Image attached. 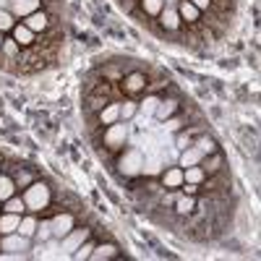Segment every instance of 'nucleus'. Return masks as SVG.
<instances>
[{
    "label": "nucleus",
    "mask_w": 261,
    "mask_h": 261,
    "mask_svg": "<svg viewBox=\"0 0 261 261\" xmlns=\"http://www.w3.org/2000/svg\"><path fill=\"white\" fill-rule=\"evenodd\" d=\"M53 238V220H42L39 225H37V232H34V241H39V243H45V241H50Z\"/></svg>",
    "instance_id": "a878e982"
},
{
    "label": "nucleus",
    "mask_w": 261,
    "mask_h": 261,
    "mask_svg": "<svg viewBox=\"0 0 261 261\" xmlns=\"http://www.w3.org/2000/svg\"><path fill=\"white\" fill-rule=\"evenodd\" d=\"M134 6H136V0H123V8H125V11H130Z\"/></svg>",
    "instance_id": "4c0bfd02"
},
{
    "label": "nucleus",
    "mask_w": 261,
    "mask_h": 261,
    "mask_svg": "<svg viewBox=\"0 0 261 261\" xmlns=\"http://www.w3.org/2000/svg\"><path fill=\"white\" fill-rule=\"evenodd\" d=\"M118 170H120V175H128V178L139 175V172L144 170V157H141V151H139V149H128L125 154L120 157V162H118Z\"/></svg>",
    "instance_id": "f03ea898"
},
{
    "label": "nucleus",
    "mask_w": 261,
    "mask_h": 261,
    "mask_svg": "<svg viewBox=\"0 0 261 261\" xmlns=\"http://www.w3.org/2000/svg\"><path fill=\"white\" fill-rule=\"evenodd\" d=\"M11 196H16V183L11 175H3L0 172V201H8Z\"/></svg>",
    "instance_id": "412c9836"
},
{
    "label": "nucleus",
    "mask_w": 261,
    "mask_h": 261,
    "mask_svg": "<svg viewBox=\"0 0 261 261\" xmlns=\"http://www.w3.org/2000/svg\"><path fill=\"white\" fill-rule=\"evenodd\" d=\"M191 144H193V141H191L188 134H180V136H178V149H186V146H191Z\"/></svg>",
    "instance_id": "c9c22d12"
},
{
    "label": "nucleus",
    "mask_w": 261,
    "mask_h": 261,
    "mask_svg": "<svg viewBox=\"0 0 261 261\" xmlns=\"http://www.w3.org/2000/svg\"><path fill=\"white\" fill-rule=\"evenodd\" d=\"M146 76L141 73V71H130V73H125L123 79H120V89L125 92V94H130V97H136V94H141L144 89H146Z\"/></svg>",
    "instance_id": "39448f33"
},
{
    "label": "nucleus",
    "mask_w": 261,
    "mask_h": 261,
    "mask_svg": "<svg viewBox=\"0 0 261 261\" xmlns=\"http://www.w3.org/2000/svg\"><path fill=\"white\" fill-rule=\"evenodd\" d=\"M92 251H94V243L89 241V238H86V241L71 253V258H73V261H84V258H89V256H92Z\"/></svg>",
    "instance_id": "cd10ccee"
},
{
    "label": "nucleus",
    "mask_w": 261,
    "mask_h": 261,
    "mask_svg": "<svg viewBox=\"0 0 261 261\" xmlns=\"http://www.w3.org/2000/svg\"><path fill=\"white\" fill-rule=\"evenodd\" d=\"M13 183H16V188H27V186L32 183V172H29V170H21V167H18V172L13 175Z\"/></svg>",
    "instance_id": "473e14b6"
},
{
    "label": "nucleus",
    "mask_w": 261,
    "mask_h": 261,
    "mask_svg": "<svg viewBox=\"0 0 261 261\" xmlns=\"http://www.w3.org/2000/svg\"><path fill=\"white\" fill-rule=\"evenodd\" d=\"M222 154L220 151H212V154H204L201 157V162H199V167L204 170V175H214V172H220L222 170Z\"/></svg>",
    "instance_id": "9d476101"
},
{
    "label": "nucleus",
    "mask_w": 261,
    "mask_h": 261,
    "mask_svg": "<svg viewBox=\"0 0 261 261\" xmlns=\"http://www.w3.org/2000/svg\"><path fill=\"white\" fill-rule=\"evenodd\" d=\"M125 139H128V125H125V120L107 125V130H105V146L110 149V151H120V149L125 146Z\"/></svg>",
    "instance_id": "7ed1b4c3"
},
{
    "label": "nucleus",
    "mask_w": 261,
    "mask_h": 261,
    "mask_svg": "<svg viewBox=\"0 0 261 261\" xmlns=\"http://www.w3.org/2000/svg\"><path fill=\"white\" fill-rule=\"evenodd\" d=\"M165 123H167V130H180V125H183L178 118H167Z\"/></svg>",
    "instance_id": "f704fd0d"
},
{
    "label": "nucleus",
    "mask_w": 261,
    "mask_h": 261,
    "mask_svg": "<svg viewBox=\"0 0 261 261\" xmlns=\"http://www.w3.org/2000/svg\"><path fill=\"white\" fill-rule=\"evenodd\" d=\"M24 24H27L34 34H42V32H45V29L50 27V18H47V13H45V11L39 8V11H34L32 16H27V18H24Z\"/></svg>",
    "instance_id": "1a4fd4ad"
},
{
    "label": "nucleus",
    "mask_w": 261,
    "mask_h": 261,
    "mask_svg": "<svg viewBox=\"0 0 261 261\" xmlns=\"http://www.w3.org/2000/svg\"><path fill=\"white\" fill-rule=\"evenodd\" d=\"M139 113V102H134V99H125V102H120V120H130Z\"/></svg>",
    "instance_id": "bb28decb"
},
{
    "label": "nucleus",
    "mask_w": 261,
    "mask_h": 261,
    "mask_svg": "<svg viewBox=\"0 0 261 261\" xmlns=\"http://www.w3.org/2000/svg\"><path fill=\"white\" fill-rule=\"evenodd\" d=\"M107 102H110V99H107L105 94H97V92H89V97H86V105H89L92 113H99Z\"/></svg>",
    "instance_id": "c85d7f7f"
},
{
    "label": "nucleus",
    "mask_w": 261,
    "mask_h": 261,
    "mask_svg": "<svg viewBox=\"0 0 261 261\" xmlns=\"http://www.w3.org/2000/svg\"><path fill=\"white\" fill-rule=\"evenodd\" d=\"M193 146L201 151V154H212V151H217V144H214V139L212 136H199L193 141Z\"/></svg>",
    "instance_id": "c756f323"
},
{
    "label": "nucleus",
    "mask_w": 261,
    "mask_h": 261,
    "mask_svg": "<svg viewBox=\"0 0 261 261\" xmlns=\"http://www.w3.org/2000/svg\"><path fill=\"white\" fill-rule=\"evenodd\" d=\"M110 258H118V248H115L113 243H99V246H94V251H92V256H89V261H110Z\"/></svg>",
    "instance_id": "dca6fc26"
},
{
    "label": "nucleus",
    "mask_w": 261,
    "mask_h": 261,
    "mask_svg": "<svg viewBox=\"0 0 261 261\" xmlns=\"http://www.w3.org/2000/svg\"><path fill=\"white\" fill-rule=\"evenodd\" d=\"M178 16H180V21H186V24H196L199 16H201V11L196 8L193 3H188V0H180L178 3Z\"/></svg>",
    "instance_id": "2eb2a0df"
},
{
    "label": "nucleus",
    "mask_w": 261,
    "mask_h": 261,
    "mask_svg": "<svg viewBox=\"0 0 261 261\" xmlns=\"http://www.w3.org/2000/svg\"><path fill=\"white\" fill-rule=\"evenodd\" d=\"M165 3H178V0H165Z\"/></svg>",
    "instance_id": "ea45409f"
},
{
    "label": "nucleus",
    "mask_w": 261,
    "mask_h": 261,
    "mask_svg": "<svg viewBox=\"0 0 261 261\" xmlns=\"http://www.w3.org/2000/svg\"><path fill=\"white\" fill-rule=\"evenodd\" d=\"M86 238H89V230H86V227H73L68 235H63V238H60V248H63V253H65V256H71V253L86 241Z\"/></svg>",
    "instance_id": "423d86ee"
},
{
    "label": "nucleus",
    "mask_w": 261,
    "mask_h": 261,
    "mask_svg": "<svg viewBox=\"0 0 261 261\" xmlns=\"http://www.w3.org/2000/svg\"><path fill=\"white\" fill-rule=\"evenodd\" d=\"M175 212L180 214V217H188V214H193L196 212V199L193 196H188V193H178V199H175Z\"/></svg>",
    "instance_id": "6ab92c4d"
},
{
    "label": "nucleus",
    "mask_w": 261,
    "mask_h": 261,
    "mask_svg": "<svg viewBox=\"0 0 261 261\" xmlns=\"http://www.w3.org/2000/svg\"><path fill=\"white\" fill-rule=\"evenodd\" d=\"M39 8H42V0H11V13L13 16H21V18L32 16Z\"/></svg>",
    "instance_id": "6e6552de"
},
{
    "label": "nucleus",
    "mask_w": 261,
    "mask_h": 261,
    "mask_svg": "<svg viewBox=\"0 0 261 261\" xmlns=\"http://www.w3.org/2000/svg\"><path fill=\"white\" fill-rule=\"evenodd\" d=\"M175 113H178V99H175V97H165V99H160V105H157L154 118L167 120V118H172Z\"/></svg>",
    "instance_id": "ddd939ff"
},
{
    "label": "nucleus",
    "mask_w": 261,
    "mask_h": 261,
    "mask_svg": "<svg viewBox=\"0 0 261 261\" xmlns=\"http://www.w3.org/2000/svg\"><path fill=\"white\" fill-rule=\"evenodd\" d=\"M18 222H21V214H13V212H3V214H0V235L16 232V230H18Z\"/></svg>",
    "instance_id": "a211bd4d"
},
{
    "label": "nucleus",
    "mask_w": 261,
    "mask_h": 261,
    "mask_svg": "<svg viewBox=\"0 0 261 261\" xmlns=\"http://www.w3.org/2000/svg\"><path fill=\"white\" fill-rule=\"evenodd\" d=\"M204 178H206V175H204V170H201L199 165L183 167V183H196V186H199V183H201Z\"/></svg>",
    "instance_id": "5701e85b"
},
{
    "label": "nucleus",
    "mask_w": 261,
    "mask_h": 261,
    "mask_svg": "<svg viewBox=\"0 0 261 261\" xmlns=\"http://www.w3.org/2000/svg\"><path fill=\"white\" fill-rule=\"evenodd\" d=\"M71 230H73V214L63 212V214L53 217V238H55V241H60V238L68 235Z\"/></svg>",
    "instance_id": "0eeeda50"
},
{
    "label": "nucleus",
    "mask_w": 261,
    "mask_h": 261,
    "mask_svg": "<svg viewBox=\"0 0 261 261\" xmlns=\"http://www.w3.org/2000/svg\"><path fill=\"white\" fill-rule=\"evenodd\" d=\"M157 105H160V97H157V94H146V97H144V99L139 102V113L149 118V115H154Z\"/></svg>",
    "instance_id": "b1692460"
},
{
    "label": "nucleus",
    "mask_w": 261,
    "mask_h": 261,
    "mask_svg": "<svg viewBox=\"0 0 261 261\" xmlns=\"http://www.w3.org/2000/svg\"><path fill=\"white\" fill-rule=\"evenodd\" d=\"M162 186L165 188H180L183 186V167H170L162 172Z\"/></svg>",
    "instance_id": "f3484780"
},
{
    "label": "nucleus",
    "mask_w": 261,
    "mask_h": 261,
    "mask_svg": "<svg viewBox=\"0 0 261 261\" xmlns=\"http://www.w3.org/2000/svg\"><path fill=\"white\" fill-rule=\"evenodd\" d=\"M3 212H13V214H24L27 204H24V196H11L8 201H3Z\"/></svg>",
    "instance_id": "393cba45"
},
{
    "label": "nucleus",
    "mask_w": 261,
    "mask_h": 261,
    "mask_svg": "<svg viewBox=\"0 0 261 261\" xmlns=\"http://www.w3.org/2000/svg\"><path fill=\"white\" fill-rule=\"evenodd\" d=\"M3 39H6V37H3V32H0V47H3Z\"/></svg>",
    "instance_id": "58836bf2"
},
{
    "label": "nucleus",
    "mask_w": 261,
    "mask_h": 261,
    "mask_svg": "<svg viewBox=\"0 0 261 261\" xmlns=\"http://www.w3.org/2000/svg\"><path fill=\"white\" fill-rule=\"evenodd\" d=\"M183 191L188 196H196V193H199V186H196V183H183Z\"/></svg>",
    "instance_id": "e433bc0d"
},
{
    "label": "nucleus",
    "mask_w": 261,
    "mask_h": 261,
    "mask_svg": "<svg viewBox=\"0 0 261 261\" xmlns=\"http://www.w3.org/2000/svg\"><path fill=\"white\" fill-rule=\"evenodd\" d=\"M188 3H193L199 11H209L212 8V0H188Z\"/></svg>",
    "instance_id": "72a5a7b5"
},
{
    "label": "nucleus",
    "mask_w": 261,
    "mask_h": 261,
    "mask_svg": "<svg viewBox=\"0 0 261 261\" xmlns=\"http://www.w3.org/2000/svg\"><path fill=\"white\" fill-rule=\"evenodd\" d=\"M50 188L47 183H39V180H32L24 191V204H27V212H42L47 204H50Z\"/></svg>",
    "instance_id": "f257e3e1"
},
{
    "label": "nucleus",
    "mask_w": 261,
    "mask_h": 261,
    "mask_svg": "<svg viewBox=\"0 0 261 261\" xmlns=\"http://www.w3.org/2000/svg\"><path fill=\"white\" fill-rule=\"evenodd\" d=\"M160 18H162V29H167V32H178V29H180V24H183L180 16H178V8H172V6L162 8Z\"/></svg>",
    "instance_id": "9b49d317"
},
{
    "label": "nucleus",
    "mask_w": 261,
    "mask_h": 261,
    "mask_svg": "<svg viewBox=\"0 0 261 261\" xmlns=\"http://www.w3.org/2000/svg\"><path fill=\"white\" fill-rule=\"evenodd\" d=\"M201 157H204V154H201V151H199V149H196V146L191 144V146H186V149L180 151V167L199 165V162H201Z\"/></svg>",
    "instance_id": "aec40b11"
},
{
    "label": "nucleus",
    "mask_w": 261,
    "mask_h": 261,
    "mask_svg": "<svg viewBox=\"0 0 261 261\" xmlns=\"http://www.w3.org/2000/svg\"><path fill=\"white\" fill-rule=\"evenodd\" d=\"M97 115H99V123H102V125L118 123V120H120V102H107Z\"/></svg>",
    "instance_id": "f8f14e48"
},
{
    "label": "nucleus",
    "mask_w": 261,
    "mask_h": 261,
    "mask_svg": "<svg viewBox=\"0 0 261 261\" xmlns=\"http://www.w3.org/2000/svg\"><path fill=\"white\" fill-rule=\"evenodd\" d=\"M0 251H11V253L32 251V238L21 235V232H8V235L0 238Z\"/></svg>",
    "instance_id": "20e7f679"
},
{
    "label": "nucleus",
    "mask_w": 261,
    "mask_h": 261,
    "mask_svg": "<svg viewBox=\"0 0 261 261\" xmlns=\"http://www.w3.org/2000/svg\"><path fill=\"white\" fill-rule=\"evenodd\" d=\"M13 27H16L13 13H8V11H0V32L8 34V32H13Z\"/></svg>",
    "instance_id": "2f4dec72"
},
{
    "label": "nucleus",
    "mask_w": 261,
    "mask_h": 261,
    "mask_svg": "<svg viewBox=\"0 0 261 261\" xmlns=\"http://www.w3.org/2000/svg\"><path fill=\"white\" fill-rule=\"evenodd\" d=\"M141 8L146 11V16H160L165 8V0H141Z\"/></svg>",
    "instance_id": "7c9ffc66"
},
{
    "label": "nucleus",
    "mask_w": 261,
    "mask_h": 261,
    "mask_svg": "<svg viewBox=\"0 0 261 261\" xmlns=\"http://www.w3.org/2000/svg\"><path fill=\"white\" fill-rule=\"evenodd\" d=\"M11 34H13V39L18 42L21 47H32V45H34V37H37V34H34V32H32L27 24H16Z\"/></svg>",
    "instance_id": "4468645a"
},
{
    "label": "nucleus",
    "mask_w": 261,
    "mask_h": 261,
    "mask_svg": "<svg viewBox=\"0 0 261 261\" xmlns=\"http://www.w3.org/2000/svg\"><path fill=\"white\" fill-rule=\"evenodd\" d=\"M37 217L34 214H29V217H21V222H18V230L16 232H21V235H27V238H34V232H37Z\"/></svg>",
    "instance_id": "4be33fe9"
}]
</instances>
